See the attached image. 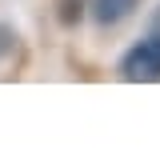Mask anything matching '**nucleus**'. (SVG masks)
<instances>
[{"label":"nucleus","mask_w":160,"mask_h":160,"mask_svg":"<svg viewBox=\"0 0 160 160\" xmlns=\"http://www.w3.org/2000/svg\"><path fill=\"white\" fill-rule=\"evenodd\" d=\"M120 76L128 84H156L160 80V32L144 36L120 56Z\"/></svg>","instance_id":"1"},{"label":"nucleus","mask_w":160,"mask_h":160,"mask_svg":"<svg viewBox=\"0 0 160 160\" xmlns=\"http://www.w3.org/2000/svg\"><path fill=\"white\" fill-rule=\"evenodd\" d=\"M140 4H144V0H88V16L96 20L100 28H112L120 20H128Z\"/></svg>","instance_id":"2"},{"label":"nucleus","mask_w":160,"mask_h":160,"mask_svg":"<svg viewBox=\"0 0 160 160\" xmlns=\"http://www.w3.org/2000/svg\"><path fill=\"white\" fill-rule=\"evenodd\" d=\"M88 16V0H56V20L60 28H76Z\"/></svg>","instance_id":"3"},{"label":"nucleus","mask_w":160,"mask_h":160,"mask_svg":"<svg viewBox=\"0 0 160 160\" xmlns=\"http://www.w3.org/2000/svg\"><path fill=\"white\" fill-rule=\"evenodd\" d=\"M12 52H16V32H12V24H0V60Z\"/></svg>","instance_id":"4"}]
</instances>
